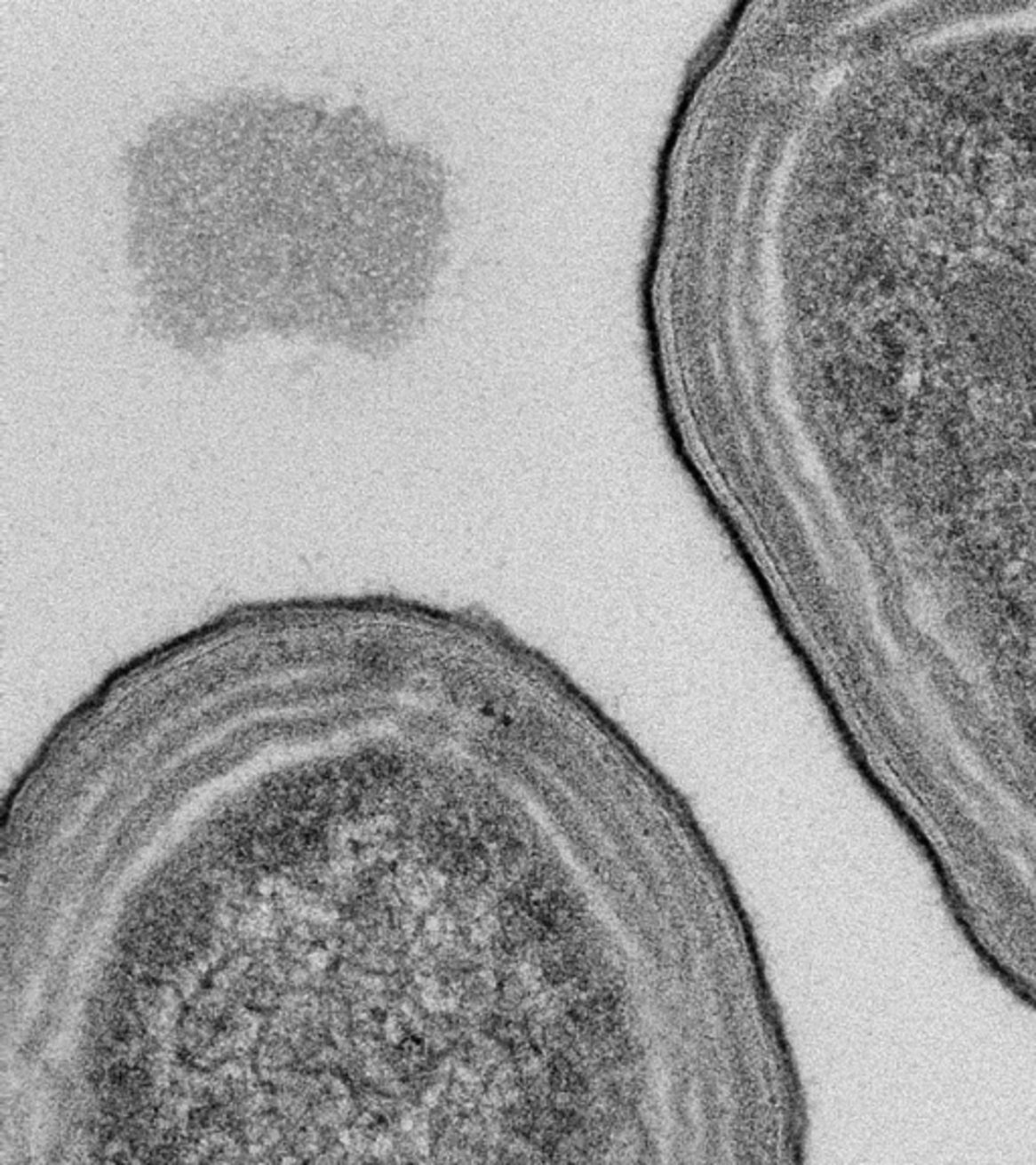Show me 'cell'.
Instances as JSON below:
<instances>
[{
    "label": "cell",
    "mask_w": 1036,
    "mask_h": 1165,
    "mask_svg": "<svg viewBox=\"0 0 1036 1165\" xmlns=\"http://www.w3.org/2000/svg\"><path fill=\"white\" fill-rule=\"evenodd\" d=\"M426 163L361 109L225 95L130 160L148 320L207 344L251 328L381 347L410 324L432 233Z\"/></svg>",
    "instance_id": "obj_1"
}]
</instances>
